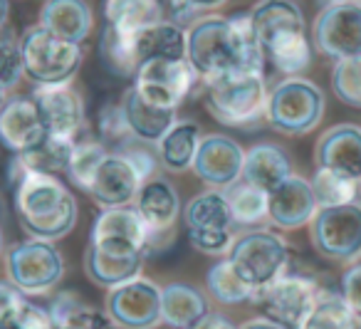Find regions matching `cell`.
Returning a JSON list of instances; mask_svg holds the SVG:
<instances>
[{
    "instance_id": "obj_1",
    "label": "cell",
    "mask_w": 361,
    "mask_h": 329,
    "mask_svg": "<svg viewBox=\"0 0 361 329\" xmlns=\"http://www.w3.org/2000/svg\"><path fill=\"white\" fill-rule=\"evenodd\" d=\"M186 60L208 82L228 72H262L265 52L250 25V16H201L186 30Z\"/></svg>"
},
{
    "instance_id": "obj_2",
    "label": "cell",
    "mask_w": 361,
    "mask_h": 329,
    "mask_svg": "<svg viewBox=\"0 0 361 329\" xmlns=\"http://www.w3.org/2000/svg\"><path fill=\"white\" fill-rule=\"evenodd\" d=\"M16 213L30 238L55 240L65 238L77 223V201L67 186L52 174L30 171L16 186Z\"/></svg>"
},
{
    "instance_id": "obj_3",
    "label": "cell",
    "mask_w": 361,
    "mask_h": 329,
    "mask_svg": "<svg viewBox=\"0 0 361 329\" xmlns=\"http://www.w3.org/2000/svg\"><path fill=\"white\" fill-rule=\"evenodd\" d=\"M265 72H228L206 82V104L213 119L233 129H250L265 119L267 107Z\"/></svg>"
},
{
    "instance_id": "obj_4",
    "label": "cell",
    "mask_w": 361,
    "mask_h": 329,
    "mask_svg": "<svg viewBox=\"0 0 361 329\" xmlns=\"http://www.w3.org/2000/svg\"><path fill=\"white\" fill-rule=\"evenodd\" d=\"M226 258L238 277L255 294L287 273L290 248L287 240L275 230H247L233 240V248Z\"/></svg>"
},
{
    "instance_id": "obj_5",
    "label": "cell",
    "mask_w": 361,
    "mask_h": 329,
    "mask_svg": "<svg viewBox=\"0 0 361 329\" xmlns=\"http://www.w3.org/2000/svg\"><path fill=\"white\" fill-rule=\"evenodd\" d=\"M23 70L37 87L70 85L85 60L82 45L52 35L42 25L30 28L20 40Z\"/></svg>"
},
{
    "instance_id": "obj_6",
    "label": "cell",
    "mask_w": 361,
    "mask_h": 329,
    "mask_svg": "<svg viewBox=\"0 0 361 329\" xmlns=\"http://www.w3.org/2000/svg\"><path fill=\"white\" fill-rule=\"evenodd\" d=\"M324 116V92L310 80L287 77L267 95L265 119L287 136L310 134Z\"/></svg>"
},
{
    "instance_id": "obj_7",
    "label": "cell",
    "mask_w": 361,
    "mask_h": 329,
    "mask_svg": "<svg viewBox=\"0 0 361 329\" xmlns=\"http://www.w3.org/2000/svg\"><path fill=\"white\" fill-rule=\"evenodd\" d=\"M188 240L196 250L213 258H226L233 248V215L226 191L211 189L193 196L183 210Z\"/></svg>"
},
{
    "instance_id": "obj_8",
    "label": "cell",
    "mask_w": 361,
    "mask_h": 329,
    "mask_svg": "<svg viewBox=\"0 0 361 329\" xmlns=\"http://www.w3.org/2000/svg\"><path fill=\"white\" fill-rule=\"evenodd\" d=\"M146 255L149 253L144 245L129 238L92 233L85 253V270L94 285L111 289L139 277Z\"/></svg>"
},
{
    "instance_id": "obj_9",
    "label": "cell",
    "mask_w": 361,
    "mask_h": 329,
    "mask_svg": "<svg viewBox=\"0 0 361 329\" xmlns=\"http://www.w3.org/2000/svg\"><path fill=\"white\" fill-rule=\"evenodd\" d=\"M8 277L23 294L50 292L65 275V260L50 240H23L8 250Z\"/></svg>"
},
{
    "instance_id": "obj_10",
    "label": "cell",
    "mask_w": 361,
    "mask_h": 329,
    "mask_svg": "<svg viewBox=\"0 0 361 329\" xmlns=\"http://www.w3.org/2000/svg\"><path fill=\"white\" fill-rule=\"evenodd\" d=\"M310 238L319 255L351 263L361 255V203L317 208L310 220Z\"/></svg>"
},
{
    "instance_id": "obj_11",
    "label": "cell",
    "mask_w": 361,
    "mask_h": 329,
    "mask_svg": "<svg viewBox=\"0 0 361 329\" xmlns=\"http://www.w3.org/2000/svg\"><path fill=\"white\" fill-rule=\"evenodd\" d=\"M196 80L188 60H149L136 70L131 90L156 109L176 112L191 95Z\"/></svg>"
},
{
    "instance_id": "obj_12",
    "label": "cell",
    "mask_w": 361,
    "mask_h": 329,
    "mask_svg": "<svg viewBox=\"0 0 361 329\" xmlns=\"http://www.w3.org/2000/svg\"><path fill=\"white\" fill-rule=\"evenodd\" d=\"M319 282L307 275H282L270 287L252 294V302L262 307L267 319L285 327H297L314 304L319 294Z\"/></svg>"
},
{
    "instance_id": "obj_13",
    "label": "cell",
    "mask_w": 361,
    "mask_h": 329,
    "mask_svg": "<svg viewBox=\"0 0 361 329\" xmlns=\"http://www.w3.org/2000/svg\"><path fill=\"white\" fill-rule=\"evenodd\" d=\"M106 314L121 329H154L161 324V289L146 277L111 287L106 297Z\"/></svg>"
},
{
    "instance_id": "obj_14",
    "label": "cell",
    "mask_w": 361,
    "mask_h": 329,
    "mask_svg": "<svg viewBox=\"0 0 361 329\" xmlns=\"http://www.w3.org/2000/svg\"><path fill=\"white\" fill-rule=\"evenodd\" d=\"M312 40L322 55L334 62L361 55V3L324 8L314 18Z\"/></svg>"
},
{
    "instance_id": "obj_15",
    "label": "cell",
    "mask_w": 361,
    "mask_h": 329,
    "mask_svg": "<svg viewBox=\"0 0 361 329\" xmlns=\"http://www.w3.org/2000/svg\"><path fill=\"white\" fill-rule=\"evenodd\" d=\"M243 164H245V149L233 136L208 134L198 141L191 169L203 184L226 191L228 186L243 179Z\"/></svg>"
},
{
    "instance_id": "obj_16",
    "label": "cell",
    "mask_w": 361,
    "mask_h": 329,
    "mask_svg": "<svg viewBox=\"0 0 361 329\" xmlns=\"http://www.w3.org/2000/svg\"><path fill=\"white\" fill-rule=\"evenodd\" d=\"M37 109L45 121L47 136L52 139L77 141L85 129V102L82 95L70 85L57 87H37L32 92Z\"/></svg>"
},
{
    "instance_id": "obj_17",
    "label": "cell",
    "mask_w": 361,
    "mask_h": 329,
    "mask_svg": "<svg viewBox=\"0 0 361 329\" xmlns=\"http://www.w3.org/2000/svg\"><path fill=\"white\" fill-rule=\"evenodd\" d=\"M144 186L139 169L131 164V159L121 151H114L102 159L97 166V174L90 184L87 193L102 205V208H119V205H131Z\"/></svg>"
},
{
    "instance_id": "obj_18",
    "label": "cell",
    "mask_w": 361,
    "mask_h": 329,
    "mask_svg": "<svg viewBox=\"0 0 361 329\" xmlns=\"http://www.w3.org/2000/svg\"><path fill=\"white\" fill-rule=\"evenodd\" d=\"M131 205L139 210L144 223L149 225L151 245H156L159 240L164 243V238L171 240L180 215V198L169 179L154 176V179L144 181V186L139 189V193H136ZM151 245H149V253H151Z\"/></svg>"
},
{
    "instance_id": "obj_19",
    "label": "cell",
    "mask_w": 361,
    "mask_h": 329,
    "mask_svg": "<svg viewBox=\"0 0 361 329\" xmlns=\"http://www.w3.org/2000/svg\"><path fill=\"white\" fill-rule=\"evenodd\" d=\"M47 129L32 97H16L0 109V141L16 154L37 149L45 144Z\"/></svg>"
},
{
    "instance_id": "obj_20",
    "label": "cell",
    "mask_w": 361,
    "mask_h": 329,
    "mask_svg": "<svg viewBox=\"0 0 361 329\" xmlns=\"http://www.w3.org/2000/svg\"><path fill=\"white\" fill-rule=\"evenodd\" d=\"M317 169L361 181V126L336 124L319 136L314 149Z\"/></svg>"
},
{
    "instance_id": "obj_21",
    "label": "cell",
    "mask_w": 361,
    "mask_h": 329,
    "mask_svg": "<svg viewBox=\"0 0 361 329\" xmlns=\"http://www.w3.org/2000/svg\"><path fill=\"white\" fill-rule=\"evenodd\" d=\"M317 213V201L312 193V184L302 176L292 174L277 189L267 193V218L285 230H295L310 225Z\"/></svg>"
},
{
    "instance_id": "obj_22",
    "label": "cell",
    "mask_w": 361,
    "mask_h": 329,
    "mask_svg": "<svg viewBox=\"0 0 361 329\" xmlns=\"http://www.w3.org/2000/svg\"><path fill=\"white\" fill-rule=\"evenodd\" d=\"M260 47L265 52V62H270L277 72L287 77H297L312 62V47L305 28H282L270 32L260 40Z\"/></svg>"
},
{
    "instance_id": "obj_23",
    "label": "cell",
    "mask_w": 361,
    "mask_h": 329,
    "mask_svg": "<svg viewBox=\"0 0 361 329\" xmlns=\"http://www.w3.org/2000/svg\"><path fill=\"white\" fill-rule=\"evenodd\" d=\"M40 25L62 40L82 45L94 28V16L87 0H47L40 13Z\"/></svg>"
},
{
    "instance_id": "obj_24",
    "label": "cell",
    "mask_w": 361,
    "mask_h": 329,
    "mask_svg": "<svg viewBox=\"0 0 361 329\" xmlns=\"http://www.w3.org/2000/svg\"><path fill=\"white\" fill-rule=\"evenodd\" d=\"M208 314V299L201 289L183 282H171L161 289V322L171 329H193Z\"/></svg>"
},
{
    "instance_id": "obj_25",
    "label": "cell",
    "mask_w": 361,
    "mask_h": 329,
    "mask_svg": "<svg viewBox=\"0 0 361 329\" xmlns=\"http://www.w3.org/2000/svg\"><path fill=\"white\" fill-rule=\"evenodd\" d=\"M292 176V164L287 154L275 144H255L245 151V164H243V181L255 189L270 193L272 189Z\"/></svg>"
},
{
    "instance_id": "obj_26",
    "label": "cell",
    "mask_w": 361,
    "mask_h": 329,
    "mask_svg": "<svg viewBox=\"0 0 361 329\" xmlns=\"http://www.w3.org/2000/svg\"><path fill=\"white\" fill-rule=\"evenodd\" d=\"M121 109H124L131 136L141 144H159L176 121V112L156 109V107L146 104L131 87L121 97Z\"/></svg>"
},
{
    "instance_id": "obj_27",
    "label": "cell",
    "mask_w": 361,
    "mask_h": 329,
    "mask_svg": "<svg viewBox=\"0 0 361 329\" xmlns=\"http://www.w3.org/2000/svg\"><path fill=\"white\" fill-rule=\"evenodd\" d=\"M139 67L149 60H186V28L173 20H161L136 32Z\"/></svg>"
},
{
    "instance_id": "obj_28",
    "label": "cell",
    "mask_w": 361,
    "mask_h": 329,
    "mask_svg": "<svg viewBox=\"0 0 361 329\" xmlns=\"http://www.w3.org/2000/svg\"><path fill=\"white\" fill-rule=\"evenodd\" d=\"M201 129L191 119H176L173 126L164 134V139L156 144L159 164L169 171H186L191 169L193 156H196Z\"/></svg>"
},
{
    "instance_id": "obj_29",
    "label": "cell",
    "mask_w": 361,
    "mask_h": 329,
    "mask_svg": "<svg viewBox=\"0 0 361 329\" xmlns=\"http://www.w3.org/2000/svg\"><path fill=\"white\" fill-rule=\"evenodd\" d=\"M295 329H361V314L334 289H319L314 304Z\"/></svg>"
},
{
    "instance_id": "obj_30",
    "label": "cell",
    "mask_w": 361,
    "mask_h": 329,
    "mask_svg": "<svg viewBox=\"0 0 361 329\" xmlns=\"http://www.w3.org/2000/svg\"><path fill=\"white\" fill-rule=\"evenodd\" d=\"M104 20L109 28L139 32L166 20L164 0H104Z\"/></svg>"
},
{
    "instance_id": "obj_31",
    "label": "cell",
    "mask_w": 361,
    "mask_h": 329,
    "mask_svg": "<svg viewBox=\"0 0 361 329\" xmlns=\"http://www.w3.org/2000/svg\"><path fill=\"white\" fill-rule=\"evenodd\" d=\"M99 57L106 70L116 77H134L139 70L136 57V32H124L116 28H104L99 40Z\"/></svg>"
},
{
    "instance_id": "obj_32",
    "label": "cell",
    "mask_w": 361,
    "mask_h": 329,
    "mask_svg": "<svg viewBox=\"0 0 361 329\" xmlns=\"http://www.w3.org/2000/svg\"><path fill=\"white\" fill-rule=\"evenodd\" d=\"M247 16L257 42L282 28H305V16L295 0H260Z\"/></svg>"
},
{
    "instance_id": "obj_33",
    "label": "cell",
    "mask_w": 361,
    "mask_h": 329,
    "mask_svg": "<svg viewBox=\"0 0 361 329\" xmlns=\"http://www.w3.org/2000/svg\"><path fill=\"white\" fill-rule=\"evenodd\" d=\"M312 184L317 208H334V205H349L361 203V181L344 179L334 171L317 169Z\"/></svg>"
},
{
    "instance_id": "obj_34",
    "label": "cell",
    "mask_w": 361,
    "mask_h": 329,
    "mask_svg": "<svg viewBox=\"0 0 361 329\" xmlns=\"http://www.w3.org/2000/svg\"><path fill=\"white\" fill-rule=\"evenodd\" d=\"M226 198L231 205L233 223L238 225H257L267 218V193L255 186L238 181V184L228 186Z\"/></svg>"
},
{
    "instance_id": "obj_35",
    "label": "cell",
    "mask_w": 361,
    "mask_h": 329,
    "mask_svg": "<svg viewBox=\"0 0 361 329\" xmlns=\"http://www.w3.org/2000/svg\"><path fill=\"white\" fill-rule=\"evenodd\" d=\"M106 156V144L97 139H77L72 144L70 159H67V179L82 191H90V184L97 174V166L102 164V159Z\"/></svg>"
},
{
    "instance_id": "obj_36",
    "label": "cell",
    "mask_w": 361,
    "mask_h": 329,
    "mask_svg": "<svg viewBox=\"0 0 361 329\" xmlns=\"http://www.w3.org/2000/svg\"><path fill=\"white\" fill-rule=\"evenodd\" d=\"M208 289L223 304H238L243 299H252V289L238 277L228 258H221L208 270Z\"/></svg>"
},
{
    "instance_id": "obj_37",
    "label": "cell",
    "mask_w": 361,
    "mask_h": 329,
    "mask_svg": "<svg viewBox=\"0 0 361 329\" xmlns=\"http://www.w3.org/2000/svg\"><path fill=\"white\" fill-rule=\"evenodd\" d=\"M331 90L344 104L361 109V55L336 62L331 70Z\"/></svg>"
},
{
    "instance_id": "obj_38",
    "label": "cell",
    "mask_w": 361,
    "mask_h": 329,
    "mask_svg": "<svg viewBox=\"0 0 361 329\" xmlns=\"http://www.w3.org/2000/svg\"><path fill=\"white\" fill-rule=\"evenodd\" d=\"M23 75H25V70H23L20 42L8 30L3 42H0V85H3V90L8 92V90H13V87H18Z\"/></svg>"
},
{
    "instance_id": "obj_39",
    "label": "cell",
    "mask_w": 361,
    "mask_h": 329,
    "mask_svg": "<svg viewBox=\"0 0 361 329\" xmlns=\"http://www.w3.org/2000/svg\"><path fill=\"white\" fill-rule=\"evenodd\" d=\"M99 134L104 144H126L129 141H136L129 131V124H126V116L124 109H121V102L119 104H109L99 112Z\"/></svg>"
},
{
    "instance_id": "obj_40",
    "label": "cell",
    "mask_w": 361,
    "mask_h": 329,
    "mask_svg": "<svg viewBox=\"0 0 361 329\" xmlns=\"http://www.w3.org/2000/svg\"><path fill=\"white\" fill-rule=\"evenodd\" d=\"M55 327L57 324H55V319H52L50 309H42L25 299V302L20 304V309H18L0 329H55Z\"/></svg>"
},
{
    "instance_id": "obj_41",
    "label": "cell",
    "mask_w": 361,
    "mask_h": 329,
    "mask_svg": "<svg viewBox=\"0 0 361 329\" xmlns=\"http://www.w3.org/2000/svg\"><path fill=\"white\" fill-rule=\"evenodd\" d=\"M339 294L346 299V304H349L354 312L361 314V263L351 265V268L341 275Z\"/></svg>"
},
{
    "instance_id": "obj_42",
    "label": "cell",
    "mask_w": 361,
    "mask_h": 329,
    "mask_svg": "<svg viewBox=\"0 0 361 329\" xmlns=\"http://www.w3.org/2000/svg\"><path fill=\"white\" fill-rule=\"evenodd\" d=\"M23 302H25V297H23V292L11 280H8V282H0V327L20 309Z\"/></svg>"
},
{
    "instance_id": "obj_43",
    "label": "cell",
    "mask_w": 361,
    "mask_h": 329,
    "mask_svg": "<svg viewBox=\"0 0 361 329\" xmlns=\"http://www.w3.org/2000/svg\"><path fill=\"white\" fill-rule=\"evenodd\" d=\"M193 329H238V327L228 317H223V314H213L211 312L206 319H201V322H198Z\"/></svg>"
},
{
    "instance_id": "obj_44",
    "label": "cell",
    "mask_w": 361,
    "mask_h": 329,
    "mask_svg": "<svg viewBox=\"0 0 361 329\" xmlns=\"http://www.w3.org/2000/svg\"><path fill=\"white\" fill-rule=\"evenodd\" d=\"M243 329H287L285 324H277L267 317H257V319H250L247 324H243Z\"/></svg>"
},
{
    "instance_id": "obj_45",
    "label": "cell",
    "mask_w": 361,
    "mask_h": 329,
    "mask_svg": "<svg viewBox=\"0 0 361 329\" xmlns=\"http://www.w3.org/2000/svg\"><path fill=\"white\" fill-rule=\"evenodd\" d=\"M188 3H191L198 13H203V11H216V8L226 6L228 0H188Z\"/></svg>"
},
{
    "instance_id": "obj_46",
    "label": "cell",
    "mask_w": 361,
    "mask_h": 329,
    "mask_svg": "<svg viewBox=\"0 0 361 329\" xmlns=\"http://www.w3.org/2000/svg\"><path fill=\"white\" fill-rule=\"evenodd\" d=\"M8 16H11V3L8 0H0V42L8 32Z\"/></svg>"
},
{
    "instance_id": "obj_47",
    "label": "cell",
    "mask_w": 361,
    "mask_h": 329,
    "mask_svg": "<svg viewBox=\"0 0 361 329\" xmlns=\"http://www.w3.org/2000/svg\"><path fill=\"white\" fill-rule=\"evenodd\" d=\"M354 3H361V0H322V6L331 8V6H354Z\"/></svg>"
},
{
    "instance_id": "obj_48",
    "label": "cell",
    "mask_w": 361,
    "mask_h": 329,
    "mask_svg": "<svg viewBox=\"0 0 361 329\" xmlns=\"http://www.w3.org/2000/svg\"><path fill=\"white\" fill-rule=\"evenodd\" d=\"M3 104H6V90H3V85H0V109H3Z\"/></svg>"
},
{
    "instance_id": "obj_49",
    "label": "cell",
    "mask_w": 361,
    "mask_h": 329,
    "mask_svg": "<svg viewBox=\"0 0 361 329\" xmlns=\"http://www.w3.org/2000/svg\"><path fill=\"white\" fill-rule=\"evenodd\" d=\"M55 329H77L75 324H70V322H65V324H57Z\"/></svg>"
},
{
    "instance_id": "obj_50",
    "label": "cell",
    "mask_w": 361,
    "mask_h": 329,
    "mask_svg": "<svg viewBox=\"0 0 361 329\" xmlns=\"http://www.w3.org/2000/svg\"><path fill=\"white\" fill-rule=\"evenodd\" d=\"M6 218V205H3V196H0V220Z\"/></svg>"
},
{
    "instance_id": "obj_51",
    "label": "cell",
    "mask_w": 361,
    "mask_h": 329,
    "mask_svg": "<svg viewBox=\"0 0 361 329\" xmlns=\"http://www.w3.org/2000/svg\"><path fill=\"white\" fill-rule=\"evenodd\" d=\"M0 253H3V228H0Z\"/></svg>"
}]
</instances>
